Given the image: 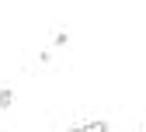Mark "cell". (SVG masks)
Returning a JSON list of instances; mask_svg holds the SVG:
<instances>
[{
  "instance_id": "obj_1",
  "label": "cell",
  "mask_w": 146,
  "mask_h": 132,
  "mask_svg": "<svg viewBox=\"0 0 146 132\" xmlns=\"http://www.w3.org/2000/svg\"><path fill=\"white\" fill-rule=\"evenodd\" d=\"M11 104H14V90H11V87H4V90H0V111H7Z\"/></svg>"
},
{
  "instance_id": "obj_2",
  "label": "cell",
  "mask_w": 146,
  "mask_h": 132,
  "mask_svg": "<svg viewBox=\"0 0 146 132\" xmlns=\"http://www.w3.org/2000/svg\"><path fill=\"white\" fill-rule=\"evenodd\" d=\"M84 132H111V129H108V122H101V118H98V122H87V125H84Z\"/></svg>"
},
{
  "instance_id": "obj_3",
  "label": "cell",
  "mask_w": 146,
  "mask_h": 132,
  "mask_svg": "<svg viewBox=\"0 0 146 132\" xmlns=\"http://www.w3.org/2000/svg\"><path fill=\"white\" fill-rule=\"evenodd\" d=\"M52 42H56V45H66V42H70V31H56V35H52Z\"/></svg>"
},
{
  "instance_id": "obj_4",
  "label": "cell",
  "mask_w": 146,
  "mask_h": 132,
  "mask_svg": "<svg viewBox=\"0 0 146 132\" xmlns=\"http://www.w3.org/2000/svg\"><path fill=\"white\" fill-rule=\"evenodd\" d=\"M70 132H84V129H70Z\"/></svg>"
}]
</instances>
